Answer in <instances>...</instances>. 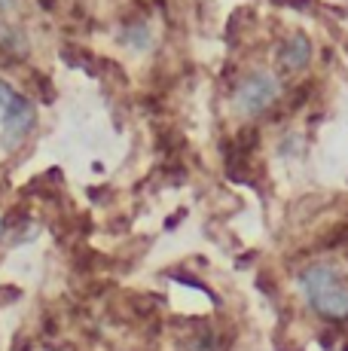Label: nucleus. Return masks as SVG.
<instances>
[{"instance_id":"f03ea898","label":"nucleus","mask_w":348,"mask_h":351,"mask_svg":"<svg viewBox=\"0 0 348 351\" xmlns=\"http://www.w3.org/2000/svg\"><path fill=\"white\" fill-rule=\"evenodd\" d=\"M278 98H281L278 80L266 71H253L236 86V92H232V107H236V113L253 119V117H263Z\"/></svg>"},{"instance_id":"6e6552de","label":"nucleus","mask_w":348,"mask_h":351,"mask_svg":"<svg viewBox=\"0 0 348 351\" xmlns=\"http://www.w3.org/2000/svg\"><path fill=\"white\" fill-rule=\"evenodd\" d=\"M16 95H18V92L12 89L10 83H6V80H0V123H3L6 110L12 107V101H16Z\"/></svg>"},{"instance_id":"7ed1b4c3","label":"nucleus","mask_w":348,"mask_h":351,"mask_svg":"<svg viewBox=\"0 0 348 351\" xmlns=\"http://www.w3.org/2000/svg\"><path fill=\"white\" fill-rule=\"evenodd\" d=\"M34 128H37L34 101L25 98V95H16L12 107L6 110L3 123H0V144H3V150H18V147L31 138Z\"/></svg>"},{"instance_id":"1a4fd4ad","label":"nucleus","mask_w":348,"mask_h":351,"mask_svg":"<svg viewBox=\"0 0 348 351\" xmlns=\"http://www.w3.org/2000/svg\"><path fill=\"white\" fill-rule=\"evenodd\" d=\"M16 6H18V0H0V12H10Z\"/></svg>"},{"instance_id":"39448f33","label":"nucleus","mask_w":348,"mask_h":351,"mask_svg":"<svg viewBox=\"0 0 348 351\" xmlns=\"http://www.w3.org/2000/svg\"><path fill=\"white\" fill-rule=\"evenodd\" d=\"M0 52H10L16 58H28L31 52V40L28 34L16 25H0Z\"/></svg>"},{"instance_id":"423d86ee","label":"nucleus","mask_w":348,"mask_h":351,"mask_svg":"<svg viewBox=\"0 0 348 351\" xmlns=\"http://www.w3.org/2000/svg\"><path fill=\"white\" fill-rule=\"evenodd\" d=\"M119 40H123L129 49L147 52L153 46V31H150V25H144V22H132V25H125V28H123Z\"/></svg>"},{"instance_id":"0eeeda50","label":"nucleus","mask_w":348,"mask_h":351,"mask_svg":"<svg viewBox=\"0 0 348 351\" xmlns=\"http://www.w3.org/2000/svg\"><path fill=\"white\" fill-rule=\"evenodd\" d=\"M299 153H303V138H299V134H287L278 144V156H284V159H293V156H299Z\"/></svg>"},{"instance_id":"f257e3e1","label":"nucleus","mask_w":348,"mask_h":351,"mask_svg":"<svg viewBox=\"0 0 348 351\" xmlns=\"http://www.w3.org/2000/svg\"><path fill=\"white\" fill-rule=\"evenodd\" d=\"M299 290L318 318L330 324L348 321V285L330 263H312L299 272Z\"/></svg>"},{"instance_id":"20e7f679","label":"nucleus","mask_w":348,"mask_h":351,"mask_svg":"<svg viewBox=\"0 0 348 351\" xmlns=\"http://www.w3.org/2000/svg\"><path fill=\"white\" fill-rule=\"evenodd\" d=\"M312 62V40L306 34H290L284 43L278 46V64L284 71L297 73V71H306Z\"/></svg>"},{"instance_id":"9d476101","label":"nucleus","mask_w":348,"mask_h":351,"mask_svg":"<svg viewBox=\"0 0 348 351\" xmlns=\"http://www.w3.org/2000/svg\"><path fill=\"white\" fill-rule=\"evenodd\" d=\"M3 232H6V220H3V214H0V239H3Z\"/></svg>"}]
</instances>
